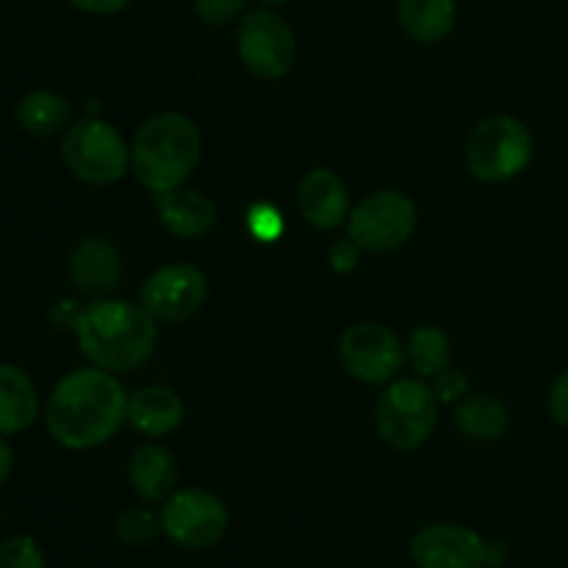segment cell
<instances>
[{
    "mask_svg": "<svg viewBox=\"0 0 568 568\" xmlns=\"http://www.w3.org/2000/svg\"><path fill=\"white\" fill-rule=\"evenodd\" d=\"M416 568H488V538L455 521L427 525L410 538Z\"/></svg>",
    "mask_w": 568,
    "mask_h": 568,
    "instance_id": "7c38bea8",
    "label": "cell"
},
{
    "mask_svg": "<svg viewBox=\"0 0 568 568\" xmlns=\"http://www.w3.org/2000/svg\"><path fill=\"white\" fill-rule=\"evenodd\" d=\"M61 161L78 181L89 186H109L120 181L131 166V148L111 122L100 116H83L64 131Z\"/></svg>",
    "mask_w": 568,
    "mask_h": 568,
    "instance_id": "5b68a950",
    "label": "cell"
},
{
    "mask_svg": "<svg viewBox=\"0 0 568 568\" xmlns=\"http://www.w3.org/2000/svg\"><path fill=\"white\" fill-rule=\"evenodd\" d=\"M236 50L250 72L277 81L294 67L297 37L286 17L272 9H253L239 20Z\"/></svg>",
    "mask_w": 568,
    "mask_h": 568,
    "instance_id": "9c48e42d",
    "label": "cell"
},
{
    "mask_svg": "<svg viewBox=\"0 0 568 568\" xmlns=\"http://www.w3.org/2000/svg\"><path fill=\"white\" fill-rule=\"evenodd\" d=\"M11 471H14V449L6 442V436H0V488L9 483Z\"/></svg>",
    "mask_w": 568,
    "mask_h": 568,
    "instance_id": "1f68e13d",
    "label": "cell"
},
{
    "mask_svg": "<svg viewBox=\"0 0 568 568\" xmlns=\"http://www.w3.org/2000/svg\"><path fill=\"white\" fill-rule=\"evenodd\" d=\"M159 220L172 236L178 239H203L216 225V205L205 194L194 189H172V192L153 197Z\"/></svg>",
    "mask_w": 568,
    "mask_h": 568,
    "instance_id": "9a60e30c",
    "label": "cell"
},
{
    "mask_svg": "<svg viewBox=\"0 0 568 568\" xmlns=\"http://www.w3.org/2000/svg\"><path fill=\"white\" fill-rule=\"evenodd\" d=\"M532 136L516 116L497 114L483 120L466 144V166L480 183H505L527 170Z\"/></svg>",
    "mask_w": 568,
    "mask_h": 568,
    "instance_id": "8992f818",
    "label": "cell"
},
{
    "mask_svg": "<svg viewBox=\"0 0 568 568\" xmlns=\"http://www.w3.org/2000/svg\"><path fill=\"white\" fill-rule=\"evenodd\" d=\"M128 422L148 438H164L183 422V399L166 386L139 388L128 399Z\"/></svg>",
    "mask_w": 568,
    "mask_h": 568,
    "instance_id": "e0dca14e",
    "label": "cell"
},
{
    "mask_svg": "<svg viewBox=\"0 0 568 568\" xmlns=\"http://www.w3.org/2000/svg\"><path fill=\"white\" fill-rule=\"evenodd\" d=\"M203 139L189 116L164 111L142 122L131 142V170L150 194L181 189L200 164Z\"/></svg>",
    "mask_w": 568,
    "mask_h": 568,
    "instance_id": "3957f363",
    "label": "cell"
},
{
    "mask_svg": "<svg viewBox=\"0 0 568 568\" xmlns=\"http://www.w3.org/2000/svg\"><path fill=\"white\" fill-rule=\"evenodd\" d=\"M72 109L59 92L33 89L17 103V125L37 139L55 136L72 125Z\"/></svg>",
    "mask_w": 568,
    "mask_h": 568,
    "instance_id": "44dd1931",
    "label": "cell"
},
{
    "mask_svg": "<svg viewBox=\"0 0 568 568\" xmlns=\"http://www.w3.org/2000/svg\"><path fill=\"white\" fill-rule=\"evenodd\" d=\"M161 532L175 547L189 552H203L216 547L227 536L231 514L214 491L205 488H181L164 499L159 510Z\"/></svg>",
    "mask_w": 568,
    "mask_h": 568,
    "instance_id": "ba28073f",
    "label": "cell"
},
{
    "mask_svg": "<svg viewBox=\"0 0 568 568\" xmlns=\"http://www.w3.org/2000/svg\"><path fill=\"white\" fill-rule=\"evenodd\" d=\"M128 392L116 375L83 366L72 369L50 388L44 403V427L59 447L94 449L111 442L128 422Z\"/></svg>",
    "mask_w": 568,
    "mask_h": 568,
    "instance_id": "6da1fadb",
    "label": "cell"
},
{
    "mask_svg": "<svg viewBox=\"0 0 568 568\" xmlns=\"http://www.w3.org/2000/svg\"><path fill=\"white\" fill-rule=\"evenodd\" d=\"M419 211L408 194L381 189L353 205L347 216V236L364 253H392L414 239Z\"/></svg>",
    "mask_w": 568,
    "mask_h": 568,
    "instance_id": "52a82bcc",
    "label": "cell"
},
{
    "mask_svg": "<svg viewBox=\"0 0 568 568\" xmlns=\"http://www.w3.org/2000/svg\"><path fill=\"white\" fill-rule=\"evenodd\" d=\"M247 233L261 244H275L286 233V220L272 203H255L247 211Z\"/></svg>",
    "mask_w": 568,
    "mask_h": 568,
    "instance_id": "d4e9b609",
    "label": "cell"
},
{
    "mask_svg": "<svg viewBox=\"0 0 568 568\" xmlns=\"http://www.w3.org/2000/svg\"><path fill=\"white\" fill-rule=\"evenodd\" d=\"M433 392H436L442 405H458L469 394V381H466L464 372L447 369L438 377H433Z\"/></svg>",
    "mask_w": 568,
    "mask_h": 568,
    "instance_id": "4316f807",
    "label": "cell"
},
{
    "mask_svg": "<svg viewBox=\"0 0 568 568\" xmlns=\"http://www.w3.org/2000/svg\"><path fill=\"white\" fill-rule=\"evenodd\" d=\"M458 20L455 0H397V22L414 42L438 44Z\"/></svg>",
    "mask_w": 568,
    "mask_h": 568,
    "instance_id": "d6986e66",
    "label": "cell"
},
{
    "mask_svg": "<svg viewBox=\"0 0 568 568\" xmlns=\"http://www.w3.org/2000/svg\"><path fill=\"white\" fill-rule=\"evenodd\" d=\"M72 9L83 11V14L92 17H109V14H120L125 11L133 0H67Z\"/></svg>",
    "mask_w": 568,
    "mask_h": 568,
    "instance_id": "4dcf8cb0",
    "label": "cell"
},
{
    "mask_svg": "<svg viewBox=\"0 0 568 568\" xmlns=\"http://www.w3.org/2000/svg\"><path fill=\"white\" fill-rule=\"evenodd\" d=\"M67 272H70L72 286L81 294L105 297L122 281V255L116 244L109 242L105 236H89L75 244Z\"/></svg>",
    "mask_w": 568,
    "mask_h": 568,
    "instance_id": "4fadbf2b",
    "label": "cell"
},
{
    "mask_svg": "<svg viewBox=\"0 0 568 568\" xmlns=\"http://www.w3.org/2000/svg\"><path fill=\"white\" fill-rule=\"evenodd\" d=\"M508 560V547L503 541H491L488 538V568H499Z\"/></svg>",
    "mask_w": 568,
    "mask_h": 568,
    "instance_id": "d6a6232c",
    "label": "cell"
},
{
    "mask_svg": "<svg viewBox=\"0 0 568 568\" xmlns=\"http://www.w3.org/2000/svg\"><path fill=\"white\" fill-rule=\"evenodd\" d=\"M547 408L555 425L568 427V369H564L558 377H555L552 388H549Z\"/></svg>",
    "mask_w": 568,
    "mask_h": 568,
    "instance_id": "f1b7e54d",
    "label": "cell"
},
{
    "mask_svg": "<svg viewBox=\"0 0 568 568\" xmlns=\"http://www.w3.org/2000/svg\"><path fill=\"white\" fill-rule=\"evenodd\" d=\"M209 281L192 264H166L144 281L139 305L155 322H186L203 308Z\"/></svg>",
    "mask_w": 568,
    "mask_h": 568,
    "instance_id": "8fae6325",
    "label": "cell"
},
{
    "mask_svg": "<svg viewBox=\"0 0 568 568\" xmlns=\"http://www.w3.org/2000/svg\"><path fill=\"white\" fill-rule=\"evenodd\" d=\"M361 253H364V250H361L358 244L347 236V239H338V242L331 244V250H327V258H331V266L338 272V275H347V272H353L355 266H358Z\"/></svg>",
    "mask_w": 568,
    "mask_h": 568,
    "instance_id": "83f0119b",
    "label": "cell"
},
{
    "mask_svg": "<svg viewBox=\"0 0 568 568\" xmlns=\"http://www.w3.org/2000/svg\"><path fill=\"white\" fill-rule=\"evenodd\" d=\"M261 3H266V6H281V3H286V0H261Z\"/></svg>",
    "mask_w": 568,
    "mask_h": 568,
    "instance_id": "836d02e7",
    "label": "cell"
},
{
    "mask_svg": "<svg viewBox=\"0 0 568 568\" xmlns=\"http://www.w3.org/2000/svg\"><path fill=\"white\" fill-rule=\"evenodd\" d=\"M39 419V392L28 372L0 364V436L26 433Z\"/></svg>",
    "mask_w": 568,
    "mask_h": 568,
    "instance_id": "ac0fdd59",
    "label": "cell"
},
{
    "mask_svg": "<svg viewBox=\"0 0 568 568\" xmlns=\"http://www.w3.org/2000/svg\"><path fill=\"white\" fill-rule=\"evenodd\" d=\"M508 425V408L494 394H466L455 405V427L475 442H499Z\"/></svg>",
    "mask_w": 568,
    "mask_h": 568,
    "instance_id": "ffe728a7",
    "label": "cell"
},
{
    "mask_svg": "<svg viewBox=\"0 0 568 568\" xmlns=\"http://www.w3.org/2000/svg\"><path fill=\"white\" fill-rule=\"evenodd\" d=\"M194 14L205 22V26H231V22L242 20L247 14L250 0H192Z\"/></svg>",
    "mask_w": 568,
    "mask_h": 568,
    "instance_id": "484cf974",
    "label": "cell"
},
{
    "mask_svg": "<svg viewBox=\"0 0 568 568\" xmlns=\"http://www.w3.org/2000/svg\"><path fill=\"white\" fill-rule=\"evenodd\" d=\"M81 305L75 303V300H59V303L50 308V325L55 327V331H72L75 333V325L78 320H81Z\"/></svg>",
    "mask_w": 568,
    "mask_h": 568,
    "instance_id": "f546056e",
    "label": "cell"
},
{
    "mask_svg": "<svg viewBox=\"0 0 568 568\" xmlns=\"http://www.w3.org/2000/svg\"><path fill=\"white\" fill-rule=\"evenodd\" d=\"M75 342L83 358L98 369L122 375L139 369L159 344L155 320L125 300H94L81 311L75 325Z\"/></svg>",
    "mask_w": 568,
    "mask_h": 568,
    "instance_id": "7a4b0ae2",
    "label": "cell"
},
{
    "mask_svg": "<svg viewBox=\"0 0 568 568\" xmlns=\"http://www.w3.org/2000/svg\"><path fill=\"white\" fill-rule=\"evenodd\" d=\"M0 568H48V558L37 538L17 532L0 541Z\"/></svg>",
    "mask_w": 568,
    "mask_h": 568,
    "instance_id": "cb8c5ba5",
    "label": "cell"
},
{
    "mask_svg": "<svg viewBox=\"0 0 568 568\" xmlns=\"http://www.w3.org/2000/svg\"><path fill=\"white\" fill-rule=\"evenodd\" d=\"M128 477L142 503H164L178 483L175 455L161 444H142L128 460Z\"/></svg>",
    "mask_w": 568,
    "mask_h": 568,
    "instance_id": "2e32d148",
    "label": "cell"
},
{
    "mask_svg": "<svg viewBox=\"0 0 568 568\" xmlns=\"http://www.w3.org/2000/svg\"><path fill=\"white\" fill-rule=\"evenodd\" d=\"M161 530L159 514H153L144 505H131V508L122 510L114 521V536L122 547H148Z\"/></svg>",
    "mask_w": 568,
    "mask_h": 568,
    "instance_id": "603a6c76",
    "label": "cell"
},
{
    "mask_svg": "<svg viewBox=\"0 0 568 568\" xmlns=\"http://www.w3.org/2000/svg\"><path fill=\"white\" fill-rule=\"evenodd\" d=\"M405 364L422 381H433L447 372L453 364V344H449L447 333L433 325L416 327L405 344Z\"/></svg>",
    "mask_w": 568,
    "mask_h": 568,
    "instance_id": "7402d4cb",
    "label": "cell"
},
{
    "mask_svg": "<svg viewBox=\"0 0 568 568\" xmlns=\"http://www.w3.org/2000/svg\"><path fill=\"white\" fill-rule=\"evenodd\" d=\"M338 358L349 377L369 386L394 381L399 366L405 364V347L397 333L375 322L349 325L338 338Z\"/></svg>",
    "mask_w": 568,
    "mask_h": 568,
    "instance_id": "30bf717a",
    "label": "cell"
},
{
    "mask_svg": "<svg viewBox=\"0 0 568 568\" xmlns=\"http://www.w3.org/2000/svg\"><path fill=\"white\" fill-rule=\"evenodd\" d=\"M297 205L305 222H311L320 231H333L349 216V192L336 172L316 166L305 172L297 186Z\"/></svg>",
    "mask_w": 568,
    "mask_h": 568,
    "instance_id": "5bb4252c",
    "label": "cell"
},
{
    "mask_svg": "<svg viewBox=\"0 0 568 568\" xmlns=\"http://www.w3.org/2000/svg\"><path fill=\"white\" fill-rule=\"evenodd\" d=\"M438 397L422 377H399L388 383L375 405L377 436L399 453L425 447L438 425Z\"/></svg>",
    "mask_w": 568,
    "mask_h": 568,
    "instance_id": "277c9868",
    "label": "cell"
}]
</instances>
